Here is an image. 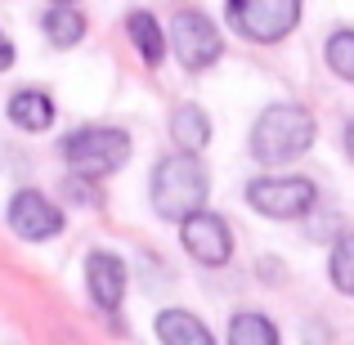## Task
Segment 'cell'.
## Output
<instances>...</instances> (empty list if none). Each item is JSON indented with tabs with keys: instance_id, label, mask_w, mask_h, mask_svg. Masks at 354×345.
<instances>
[{
	"instance_id": "13",
	"label": "cell",
	"mask_w": 354,
	"mask_h": 345,
	"mask_svg": "<svg viewBox=\"0 0 354 345\" xmlns=\"http://www.w3.org/2000/svg\"><path fill=\"white\" fill-rule=\"evenodd\" d=\"M157 337L166 345H211V332L189 310H162L157 314Z\"/></svg>"
},
{
	"instance_id": "19",
	"label": "cell",
	"mask_w": 354,
	"mask_h": 345,
	"mask_svg": "<svg viewBox=\"0 0 354 345\" xmlns=\"http://www.w3.org/2000/svg\"><path fill=\"white\" fill-rule=\"evenodd\" d=\"M346 153H350V162H354V121L346 126Z\"/></svg>"
},
{
	"instance_id": "20",
	"label": "cell",
	"mask_w": 354,
	"mask_h": 345,
	"mask_svg": "<svg viewBox=\"0 0 354 345\" xmlns=\"http://www.w3.org/2000/svg\"><path fill=\"white\" fill-rule=\"evenodd\" d=\"M54 5H77V0H54Z\"/></svg>"
},
{
	"instance_id": "15",
	"label": "cell",
	"mask_w": 354,
	"mask_h": 345,
	"mask_svg": "<svg viewBox=\"0 0 354 345\" xmlns=\"http://www.w3.org/2000/svg\"><path fill=\"white\" fill-rule=\"evenodd\" d=\"M229 345H278V328L265 319V314L242 310L229 323Z\"/></svg>"
},
{
	"instance_id": "5",
	"label": "cell",
	"mask_w": 354,
	"mask_h": 345,
	"mask_svg": "<svg viewBox=\"0 0 354 345\" xmlns=\"http://www.w3.org/2000/svg\"><path fill=\"white\" fill-rule=\"evenodd\" d=\"M247 202L265 220H301L314 211L319 189L305 175H260V180L247 184Z\"/></svg>"
},
{
	"instance_id": "17",
	"label": "cell",
	"mask_w": 354,
	"mask_h": 345,
	"mask_svg": "<svg viewBox=\"0 0 354 345\" xmlns=\"http://www.w3.org/2000/svg\"><path fill=\"white\" fill-rule=\"evenodd\" d=\"M328 68L341 81H354V32H337L328 41Z\"/></svg>"
},
{
	"instance_id": "18",
	"label": "cell",
	"mask_w": 354,
	"mask_h": 345,
	"mask_svg": "<svg viewBox=\"0 0 354 345\" xmlns=\"http://www.w3.org/2000/svg\"><path fill=\"white\" fill-rule=\"evenodd\" d=\"M9 68H14V41L0 32V72H9Z\"/></svg>"
},
{
	"instance_id": "14",
	"label": "cell",
	"mask_w": 354,
	"mask_h": 345,
	"mask_svg": "<svg viewBox=\"0 0 354 345\" xmlns=\"http://www.w3.org/2000/svg\"><path fill=\"white\" fill-rule=\"evenodd\" d=\"M45 36H50V45H59V50H72V45L86 41V18H81L77 5H54L50 14L41 18Z\"/></svg>"
},
{
	"instance_id": "2",
	"label": "cell",
	"mask_w": 354,
	"mask_h": 345,
	"mask_svg": "<svg viewBox=\"0 0 354 345\" xmlns=\"http://www.w3.org/2000/svg\"><path fill=\"white\" fill-rule=\"evenodd\" d=\"M310 144H314V117L301 104H274L256 117L247 148L260 166H287L310 153Z\"/></svg>"
},
{
	"instance_id": "7",
	"label": "cell",
	"mask_w": 354,
	"mask_h": 345,
	"mask_svg": "<svg viewBox=\"0 0 354 345\" xmlns=\"http://www.w3.org/2000/svg\"><path fill=\"white\" fill-rule=\"evenodd\" d=\"M180 238H184V251H189L198 265L220 269V265L234 260V233H229V225L216 211H193V216H184Z\"/></svg>"
},
{
	"instance_id": "3",
	"label": "cell",
	"mask_w": 354,
	"mask_h": 345,
	"mask_svg": "<svg viewBox=\"0 0 354 345\" xmlns=\"http://www.w3.org/2000/svg\"><path fill=\"white\" fill-rule=\"evenodd\" d=\"M63 162L86 180H104L130 162V135L117 126H81L63 139Z\"/></svg>"
},
{
	"instance_id": "16",
	"label": "cell",
	"mask_w": 354,
	"mask_h": 345,
	"mask_svg": "<svg viewBox=\"0 0 354 345\" xmlns=\"http://www.w3.org/2000/svg\"><path fill=\"white\" fill-rule=\"evenodd\" d=\"M328 274H332V287H337L341 296H354V229L346 238H337L332 260H328Z\"/></svg>"
},
{
	"instance_id": "8",
	"label": "cell",
	"mask_w": 354,
	"mask_h": 345,
	"mask_svg": "<svg viewBox=\"0 0 354 345\" xmlns=\"http://www.w3.org/2000/svg\"><path fill=\"white\" fill-rule=\"evenodd\" d=\"M5 216H9V229L23 242H45V238H59L63 233V211L36 189H18L14 198H9Z\"/></svg>"
},
{
	"instance_id": "10",
	"label": "cell",
	"mask_w": 354,
	"mask_h": 345,
	"mask_svg": "<svg viewBox=\"0 0 354 345\" xmlns=\"http://www.w3.org/2000/svg\"><path fill=\"white\" fill-rule=\"evenodd\" d=\"M9 121H14L18 130H27V135H41V130L54 126V99L45 95V90H14L9 95Z\"/></svg>"
},
{
	"instance_id": "9",
	"label": "cell",
	"mask_w": 354,
	"mask_h": 345,
	"mask_svg": "<svg viewBox=\"0 0 354 345\" xmlns=\"http://www.w3.org/2000/svg\"><path fill=\"white\" fill-rule=\"evenodd\" d=\"M86 287H90V301L99 305L104 314H117L121 301H126V265L113 251H95L86 260Z\"/></svg>"
},
{
	"instance_id": "12",
	"label": "cell",
	"mask_w": 354,
	"mask_h": 345,
	"mask_svg": "<svg viewBox=\"0 0 354 345\" xmlns=\"http://www.w3.org/2000/svg\"><path fill=\"white\" fill-rule=\"evenodd\" d=\"M126 32H130V45L139 50V59H144L148 68H157V63L166 59V36H162V27H157V18L148 14V9H135V14L126 18Z\"/></svg>"
},
{
	"instance_id": "11",
	"label": "cell",
	"mask_w": 354,
	"mask_h": 345,
	"mask_svg": "<svg viewBox=\"0 0 354 345\" xmlns=\"http://www.w3.org/2000/svg\"><path fill=\"white\" fill-rule=\"evenodd\" d=\"M171 139L180 148H189V153H202L211 144V117L198 104H180L171 113Z\"/></svg>"
},
{
	"instance_id": "4",
	"label": "cell",
	"mask_w": 354,
	"mask_h": 345,
	"mask_svg": "<svg viewBox=\"0 0 354 345\" xmlns=\"http://www.w3.org/2000/svg\"><path fill=\"white\" fill-rule=\"evenodd\" d=\"M301 23V0H229V27L251 45H278Z\"/></svg>"
},
{
	"instance_id": "1",
	"label": "cell",
	"mask_w": 354,
	"mask_h": 345,
	"mask_svg": "<svg viewBox=\"0 0 354 345\" xmlns=\"http://www.w3.org/2000/svg\"><path fill=\"white\" fill-rule=\"evenodd\" d=\"M207 193H211V180H207V166H202V157L189 153V148H180V153H171V157H162V162H157L148 198H153V211H157L162 220L180 225L184 216L202 211Z\"/></svg>"
},
{
	"instance_id": "6",
	"label": "cell",
	"mask_w": 354,
	"mask_h": 345,
	"mask_svg": "<svg viewBox=\"0 0 354 345\" xmlns=\"http://www.w3.org/2000/svg\"><path fill=\"white\" fill-rule=\"evenodd\" d=\"M171 50L175 59H180L184 72H207L220 63V54H225V36L216 32V23H211L207 14H198V9H180L171 23Z\"/></svg>"
}]
</instances>
